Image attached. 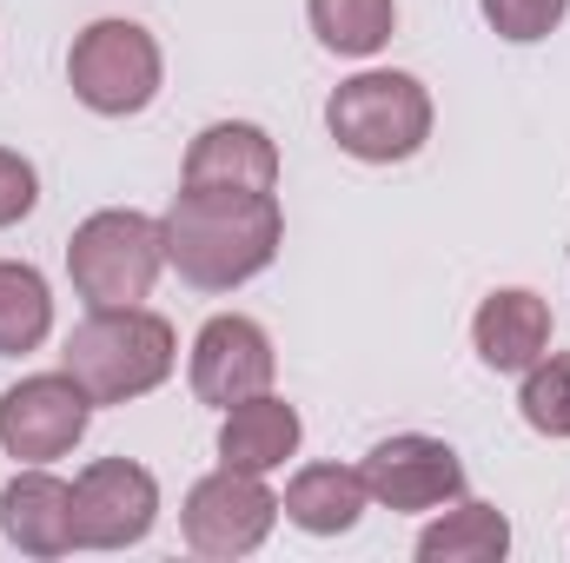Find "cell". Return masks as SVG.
Wrapping results in <instances>:
<instances>
[{
    "label": "cell",
    "instance_id": "cell-1",
    "mask_svg": "<svg viewBox=\"0 0 570 563\" xmlns=\"http://www.w3.org/2000/svg\"><path fill=\"white\" fill-rule=\"evenodd\" d=\"M166 266L199 292H239L259 279L285 246L279 192H219V186H179L159 213Z\"/></svg>",
    "mask_w": 570,
    "mask_h": 563
},
{
    "label": "cell",
    "instance_id": "cell-15",
    "mask_svg": "<svg viewBox=\"0 0 570 563\" xmlns=\"http://www.w3.org/2000/svg\"><path fill=\"white\" fill-rule=\"evenodd\" d=\"M365 511H372V491H365V471L352 464H305L292 471L279 497V517L298 524L305 537H345Z\"/></svg>",
    "mask_w": 570,
    "mask_h": 563
},
{
    "label": "cell",
    "instance_id": "cell-5",
    "mask_svg": "<svg viewBox=\"0 0 570 563\" xmlns=\"http://www.w3.org/2000/svg\"><path fill=\"white\" fill-rule=\"evenodd\" d=\"M67 87L87 113L100 120H134L166 87V53L140 20H94L73 33L67 53Z\"/></svg>",
    "mask_w": 570,
    "mask_h": 563
},
{
    "label": "cell",
    "instance_id": "cell-8",
    "mask_svg": "<svg viewBox=\"0 0 570 563\" xmlns=\"http://www.w3.org/2000/svg\"><path fill=\"white\" fill-rule=\"evenodd\" d=\"M94 424V398L80 392V378L60 372H33L20 385L0 392V451L13 464H53L67 457Z\"/></svg>",
    "mask_w": 570,
    "mask_h": 563
},
{
    "label": "cell",
    "instance_id": "cell-10",
    "mask_svg": "<svg viewBox=\"0 0 570 563\" xmlns=\"http://www.w3.org/2000/svg\"><path fill=\"white\" fill-rule=\"evenodd\" d=\"M365 491L372 504L399 511V517H425V511H444L451 497H464V457L431 437V431H392L365 451Z\"/></svg>",
    "mask_w": 570,
    "mask_h": 563
},
{
    "label": "cell",
    "instance_id": "cell-7",
    "mask_svg": "<svg viewBox=\"0 0 570 563\" xmlns=\"http://www.w3.org/2000/svg\"><path fill=\"white\" fill-rule=\"evenodd\" d=\"M159 524V477L134 457H94L73 477V544L80 551H134Z\"/></svg>",
    "mask_w": 570,
    "mask_h": 563
},
{
    "label": "cell",
    "instance_id": "cell-20",
    "mask_svg": "<svg viewBox=\"0 0 570 563\" xmlns=\"http://www.w3.org/2000/svg\"><path fill=\"white\" fill-rule=\"evenodd\" d=\"M478 13H484V27H491L498 40L531 47V40H551V33L564 27L570 0H478Z\"/></svg>",
    "mask_w": 570,
    "mask_h": 563
},
{
    "label": "cell",
    "instance_id": "cell-13",
    "mask_svg": "<svg viewBox=\"0 0 570 563\" xmlns=\"http://www.w3.org/2000/svg\"><path fill=\"white\" fill-rule=\"evenodd\" d=\"M471 345L491 372H531L551 352V305L531 285H504L471 312Z\"/></svg>",
    "mask_w": 570,
    "mask_h": 563
},
{
    "label": "cell",
    "instance_id": "cell-16",
    "mask_svg": "<svg viewBox=\"0 0 570 563\" xmlns=\"http://www.w3.org/2000/svg\"><path fill=\"white\" fill-rule=\"evenodd\" d=\"M511 557V517L478 497H451L425 531H419V563H504Z\"/></svg>",
    "mask_w": 570,
    "mask_h": 563
},
{
    "label": "cell",
    "instance_id": "cell-17",
    "mask_svg": "<svg viewBox=\"0 0 570 563\" xmlns=\"http://www.w3.org/2000/svg\"><path fill=\"white\" fill-rule=\"evenodd\" d=\"M305 20L325 53L338 60H372L399 33V0H305Z\"/></svg>",
    "mask_w": 570,
    "mask_h": 563
},
{
    "label": "cell",
    "instance_id": "cell-11",
    "mask_svg": "<svg viewBox=\"0 0 570 563\" xmlns=\"http://www.w3.org/2000/svg\"><path fill=\"white\" fill-rule=\"evenodd\" d=\"M179 186H219V192H279V140L253 120H213L186 146Z\"/></svg>",
    "mask_w": 570,
    "mask_h": 563
},
{
    "label": "cell",
    "instance_id": "cell-21",
    "mask_svg": "<svg viewBox=\"0 0 570 563\" xmlns=\"http://www.w3.org/2000/svg\"><path fill=\"white\" fill-rule=\"evenodd\" d=\"M33 206H40V172H33V159L13 152V146H0V233L20 226Z\"/></svg>",
    "mask_w": 570,
    "mask_h": 563
},
{
    "label": "cell",
    "instance_id": "cell-12",
    "mask_svg": "<svg viewBox=\"0 0 570 563\" xmlns=\"http://www.w3.org/2000/svg\"><path fill=\"white\" fill-rule=\"evenodd\" d=\"M0 537L20 557H67L73 551V484L47 464H20L0 484Z\"/></svg>",
    "mask_w": 570,
    "mask_h": 563
},
{
    "label": "cell",
    "instance_id": "cell-19",
    "mask_svg": "<svg viewBox=\"0 0 570 563\" xmlns=\"http://www.w3.org/2000/svg\"><path fill=\"white\" fill-rule=\"evenodd\" d=\"M518 412L538 437H570V352H544L524 385H518Z\"/></svg>",
    "mask_w": 570,
    "mask_h": 563
},
{
    "label": "cell",
    "instance_id": "cell-9",
    "mask_svg": "<svg viewBox=\"0 0 570 563\" xmlns=\"http://www.w3.org/2000/svg\"><path fill=\"white\" fill-rule=\"evenodd\" d=\"M186 378H193V398L226 412L239 398H259L273 392L279 378V352H273V332L246 312H213L186 352Z\"/></svg>",
    "mask_w": 570,
    "mask_h": 563
},
{
    "label": "cell",
    "instance_id": "cell-6",
    "mask_svg": "<svg viewBox=\"0 0 570 563\" xmlns=\"http://www.w3.org/2000/svg\"><path fill=\"white\" fill-rule=\"evenodd\" d=\"M273 524H279V497H273V484L266 477H253V471H233V464H219V471H206L193 491H186V504H179V531H186V544L199 551V557H253L266 537H273Z\"/></svg>",
    "mask_w": 570,
    "mask_h": 563
},
{
    "label": "cell",
    "instance_id": "cell-18",
    "mask_svg": "<svg viewBox=\"0 0 570 563\" xmlns=\"http://www.w3.org/2000/svg\"><path fill=\"white\" fill-rule=\"evenodd\" d=\"M53 332V285L27 259H0V358L40 352Z\"/></svg>",
    "mask_w": 570,
    "mask_h": 563
},
{
    "label": "cell",
    "instance_id": "cell-2",
    "mask_svg": "<svg viewBox=\"0 0 570 563\" xmlns=\"http://www.w3.org/2000/svg\"><path fill=\"white\" fill-rule=\"evenodd\" d=\"M60 365L80 378V392L94 405H134L179 372V338L146 305H94L67 332Z\"/></svg>",
    "mask_w": 570,
    "mask_h": 563
},
{
    "label": "cell",
    "instance_id": "cell-3",
    "mask_svg": "<svg viewBox=\"0 0 570 563\" xmlns=\"http://www.w3.org/2000/svg\"><path fill=\"white\" fill-rule=\"evenodd\" d=\"M431 87L419 73H399V67H365L352 80L332 87L325 100V134L345 159L358 166H405L419 159L431 140Z\"/></svg>",
    "mask_w": 570,
    "mask_h": 563
},
{
    "label": "cell",
    "instance_id": "cell-14",
    "mask_svg": "<svg viewBox=\"0 0 570 563\" xmlns=\"http://www.w3.org/2000/svg\"><path fill=\"white\" fill-rule=\"evenodd\" d=\"M298 444H305V424H298V412L285 405L279 392L239 398V405H226V418H219V464L253 471V477L285 471V464L298 457Z\"/></svg>",
    "mask_w": 570,
    "mask_h": 563
},
{
    "label": "cell",
    "instance_id": "cell-4",
    "mask_svg": "<svg viewBox=\"0 0 570 563\" xmlns=\"http://www.w3.org/2000/svg\"><path fill=\"white\" fill-rule=\"evenodd\" d=\"M159 273H166V239H159L153 213L100 206L67 239V279L87 298V312L94 305H146Z\"/></svg>",
    "mask_w": 570,
    "mask_h": 563
}]
</instances>
